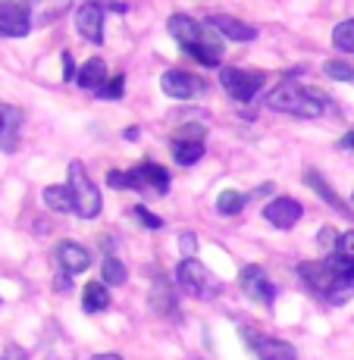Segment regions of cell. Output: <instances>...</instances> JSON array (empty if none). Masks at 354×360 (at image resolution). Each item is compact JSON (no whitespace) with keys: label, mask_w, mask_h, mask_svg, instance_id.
Segmentation results:
<instances>
[{"label":"cell","mask_w":354,"mask_h":360,"mask_svg":"<svg viewBox=\"0 0 354 360\" xmlns=\"http://www.w3.org/2000/svg\"><path fill=\"white\" fill-rule=\"evenodd\" d=\"M298 276L304 285L326 304H345L354 295V263H345L339 257L329 260H308L298 266Z\"/></svg>","instance_id":"6da1fadb"},{"label":"cell","mask_w":354,"mask_h":360,"mask_svg":"<svg viewBox=\"0 0 354 360\" xmlns=\"http://www.w3.org/2000/svg\"><path fill=\"white\" fill-rule=\"evenodd\" d=\"M172 38L182 44V51L194 57L201 66H220V57H223V38L210 34L204 25H198L191 16L185 13H172L170 22H166Z\"/></svg>","instance_id":"7a4b0ae2"},{"label":"cell","mask_w":354,"mask_h":360,"mask_svg":"<svg viewBox=\"0 0 354 360\" xmlns=\"http://www.w3.org/2000/svg\"><path fill=\"white\" fill-rule=\"evenodd\" d=\"M267 107L276 110V113H291V116H301V120H314V116H323L326 101L320 98V91H317V88L279 85L267 98Z\"/></svg>","instance_id":"3957f363"},{"label":"cell","mask_w":354,"mask_h":360,"mask_svg":"<svg viewBox=\"0 0 354 360\" xmlns=\"http://www.w3.org/2000/svg\"><path fill=\"white\" fill-rule=\"evenodd\" d=\"M107 182L113 188H132V191H144V195H166L170 191V176L160 163H138L129 172H107Z\"/></svg>","instance_id":"277c9868"},{"label":"cell","mask_w":354,"mask_h":360,"mask_svg":"<svg viewBox=\"0 0 354 360\" xmlns=\"http://www.w3.org/2000/svg\"><path fill=\"white\" fill-rule=\"evenodd\" d=\"M69 195H72V210L79 213L82 219H94L101 213L103 200H101V191L94 188V182L88 179L85 166L79 160L69 163Z\"/></svg>","instance_id":"5b68a950"},{"label":"cell","mask_w":354,"mask_h":360,"mask_svg":"<svg viewBox=\"0 0 354 360\" xmlns=\"http://www.w3.org/2000/svg\"><path fill=\"white\" fill-rule=\"evenodd\" d=\"M176 279H179V285H182L189 295H194V297H204V301L217 297V292H220L217 276H213L207 266H201L198 260H191V257H185L182 263H179Z\"/></svg>","instance_id":"8992f818"},{"label":"cell","mask_w":354,"mask_h":360,"mask_svg":"<svg viewBox=\"0 0 354 360\" xmlns=\"http://www.w3.org/2000/svg\"><path fill=\"white\" fill-rule=\"evenodd\" d=\"M220 85L229 91V98H235L239 103L254 101V94L267 85V75L263 72H248L239 66H223L220 69Z\"/></svg>","instance_id":"52a82bcc"},{"label":"cell","mask_w":354,"mask_h":360,"mask_svg":"<svg viewBox=\"0 0 354 360\" xmlns=\"http://www.w3.org/2000/svg\"><path fill=\"white\" fill-rule=\"evenodd\" d=\"M32 32V10L16 0H0V38H25Z\"/></svg>","instance_id":"ba28073f"},{"label":"cell","mask_w":354,"mask_h":360,"mask_svg":"<svg viewBox=\"0 0 354 360\" xmlns=\"http://www.w3.org/2000/svg\"><path fill=\"white\" fill-rule=\"evenodd\" d=\"M160 85H163V94H170V98H176V101H191L207 91V82H201L198 75H191V72H182V69L163 72Z\"/></svg>","instance_id":"9c48e42d"},{"label":"cell","mask_w":354,"mask_h":360,"mask_svg":"<svg viewBox=\"0 0 354 360\" xmlns=\"http://www.w3.org/2000/svg\"><path fill=\"white\" fill-rule=\"evenodd\" d=\"M75 29L88 44H103V6L97 0H85L75 10Z\"/></svg>","instance_id":"30bf717a"},{"label":"cell","mask_w":354,"mask_h":360,"mask_svg":"<svg viewBox=\"0 0 354 360\" xmlns=\"http://www.w3.org/2000/svg\"><path fill=\"white\" fill-rule=\"evenodd\" d=\"M239 282H241V292H245L248 297H254V301L267 304V307L276 301V288H273V282H270V279H267V273H263L260 266H254V263L241 266Z\"/></svg>","instance_id":"8fae6325"},{"label":"cell","mask_w":354,"mask_h":360,"mask_svg":"<svg viewBox=\"0 0 354 360\" xmlns=\"http://www.w3.org/2000/svg\"><path fill=\"white\" fill-rule=\"evenodd\" d=\"M241 335L248 338V348L258 351V360H298V351L282 338H267L248 329H241Z\"/></svg>","instance_id":"7c38bea8"},{"label":"cell","mask_w":354,"mask_h":360,"mask_svg":"<svg viewBox=\"0 0 354 360\" xmlns=\"http://www.w3.org/2000/svg\"><path fill=\"white\" fill-rule=\"evenodd\" d=\"M210 29L220 32V38L226 41H239V44H248V41L258 38V29L248 22H241V19L235 16H223V13H217V16H210Z\"/></svg>","instance_id":"4fadbf2b"},{"label":"cell","mask_w":354,"mask_h":360,"mask_svg":"<svg viewBox=\"0 0 354 360\" xmlns=\"http://www.w3.org/2000/svg\"><path fill=\"white\" fill-rule=\"evenodd\" d=\"M301 213L304 210H301V204H298L295 198H276L273 204H267L263 217H267L276 229H291V226L301 219Z\"/></svg>","instance_id":"5bb4252c"},{"label":"cell","mask_w":354,"mask_h":360,"mask_svg":"<svg viewBox=\"0 0 354 360\" xmlns=\"http://www.w3.org/2000/svg\"><path fill=\"white\" fill-rule=\"evenodd\" d=\"M57 260H60V266H63L69 276L85 273V269L91 266V254H88L82 245H75V241H60L57 245Z\"/></svg>","instance_id":"9a60e30c"},{"label":"cell","mask_w":354,"mask_h":360,"mask_svg":"<svg viewBox=\"0 0 354 360\" xmlns=\"http://www.w3.org/2000/svg\"><path fill=\"white\" fill-rule=\"evenodd\" d=\"M79 82L82 88H88V91H94V94H101L103 91V82H107V63L103 60H88L85 66H82V72H79Z\"/></svg>","instance_id":"2e32d148"},{"label":"cell","mask_w":354,"mask_h":360,"mask_svg":"<svg viewBox=\"0 0 354 360\" xmlns=\"http://www.w3.org/2000/svg\"><path fill=\"white\" fill-rule=\"evenodd\" d=\"M172 157L179 166H191L204 157V141L201 138H176L172 141Z\"/></svg>","instance_id":"e0dca14e"},{"label":"cell","mask_w":354,"mask_h":360,"mask_svg":"<svg viewBox=\"0 0 354 360\" xmlns=\"http://www.w3.org/2000/svg\"><path fill=\"white\" fill-rule=\"evenodd\" d=\"M82 307L85 314H101V310L110 307V292L103 282H88L85 292H82Z\"/></svg>","instance_id":"ac0fdd59"},{"label":"cell","mask_w":354,"mask_h":360,"mask_svg":"<svg viewBox=\"0 0 354 360\" xmlns=\"http://www.w3.org/2000/svg\"><path fill=\"white\" fill-rule=\"evenodd\" d=\"M69 6H72V0H38V4H34V16H38V25H51L53 19L63 16Z\"/></svg>","instance_id":"d6986e66"},{"label":"cell","mask_w":354,"mask_h":360,"mask_svg":"<svg viewBox=\"0 0 354 360\" xmlns=\"http://www.w3.org/2000/svg\"><path fill=\"white\" fill-rule=\"evenodd\" d=\"M44 204L57 213L72 210V195H69V185H47L44 188Z\"/></svg>","instance_id":"ffe728a7"},{"label":"cell","mask_w":354,"mask_h":360,"mask_svg":"<svg viewBox=\"0 0 354 360\" xmlns=\"http://www.w3.org/2000/svg\"><path fill=\"white\" fill-rule=\"evenodd\" d=\"M308 185H310V188H317V195H320V198L326 200V204L332 207V210H339V213H348V204H345V200L339 198L336 191H332L329 185H326L323 179L317 176V172H308Z\"/></svg>","instance_id":"44dd1931"},{"label":"cell","mask_w":354,"mask_h":360,"mask_svg":"<svg viewBox=\"0 0 354 360\" xmlns=\"http://www.w3.org/2000/svg\"><path fill=\"white\" fill-rule=\"evenodd\" d=\"M217 210L223 213V217H239L241 210H245V198L239 195V191H223V195L217 198Z\"/></svg>","instance_id":"7402d4cb"},{"label":"cell","mask_w":354,"mask_h":360,"mask_svg":"<svg viewBox=\"0 0 354 360\" xmlns=\"http://www.w3.org/2000/svg\"><path fill=\"white\" fill-rule=\"evenodd\" d=\"M332 44H336L342 53H354V19L336 25V32H332Z\"/></svg>","instance_id":"603a6c76"},{"label":"cell","mask_w":354,"mask_h":360,"mask_svg":"<svg viewBox=\"0 0 354 360\" xmlns=\"http://www.w3.org/2000/svg\"><path fill=\"white\" fill-rule=\"evenodd\" d=\"M4 113H6V126H4V135H0V141H4L6 150H13V148H16V135H19V110L4 107Z\"/></svg>","instance_id":"cb8c5ba5"},{"label":"cell","mask_w":354,"mask_h":360,"mask_svg":"<svg viewBox=\"0 0 354 360\" xmlns=\"http://www.w3.org/2000/svg\"><path fill=\"white\" fill-rule=\"evenodd\" d=\"M101 273H103V282H107V285H122V282H126V266H122L120 260L116 257H107L103 260V266H101Z\"/></svg>","instance_id":"d4e9b609"},{"label":"cell","mask_w":354,"mask_h":360,"mask_svg":"<svg viewBox=\"0 0 354 360\" xmlns=\"http://www.w3.org/2000/svg\"><path fill=\"white\" fill-rule=\"evenodd\" d=\"M323 72L329 75V79H336V82H351L354 79V69L348 63H339V60H329V63L323 66Z\"/></svg>","instance_id":"484cf974"},{"label":"cell","mask_w":354,"mask_h":360,"mask_svg":"<svg viewBox=\"0 0 354 360\" xmlns=\"http://www.w3.org/2000/svg\"><path fill=\"white\" fill-rule=\"evenodd\" d=\"M336 257L345 260V263H354V232L339 235V241H336Z\"/></svg>","instance_id":"4316f807"},{"label":"cell","mask_w":354,"mask_h":360,"mask_svg":"<svg viewBox=\"0 0 354 360\" xmlns=\"http://www.w3.org/2000/svg\"><path fill=\"white\" fill-rule=\"evenodd\" d=\"M122 88H126V75H113L110 85H103V91L97 98H107V101H120L122 98Z\"/></svg>","instance_id":"83f0119b"},{"label":"cell","mask_w":354,"mask_h":360,"mask_svg":"<svg viewBox=\"0 0 354 360\" xmlns=\"http://www.w3.org/2000/svg\"><path fill=\"white\" fill-rule=\"evenodd\" d=\"M132 213H135V217L141 219V226H148V229H160V226H163V219H160V217H154V213H151L148 207H135Z\"/></svg>","instance_id":"f1b7e54d"},{"label":"cell","mask_w":354,"mask_h":360,"mask_svg":"<svg viewBox=\"0 0 354 360\" xmlns=\"http://www.w3.org/2000/svg\"><path fill=\"white\" fill-rule=\"evenodd\" d=\"M0 360H29V354H25V348H19V345H6V348H4V357H0Z\"/></svg>","instance_id":"f546056e"},{"label":"cell","mask_w":354,"mask_h":360,"mask_svg":"<svg viewBox=\"0 0 354 360\" xmlns=\"http://www.w3.org/2000/svg\"><path fill=\"white\" fill-rule=\"evenodd\" d=\"M317 238H320V245H323V248H336L339 235H336V229H332V226H323V229H320V235H317Z\"/></svg>","instance_id":"4dcf8cb0"},{"label":"cell","mask_w":354,"mask_h":360,"mask_svg":"<svg viewBox=\"0 0 354 360\" xmlns=\"http://www.w3.org/2000/svg\"><path fill=\"white\" fill-rule=\"evenodd\" d=\"M179 248H182V254H189V257H191L194 248H198V238H194L191 232H185V235H182V241H179Z\"/></svg>","instance_id":"1f68e13d"},{"label":"cell","mask_w":354,"mask_h":360,"mask_svg":"<svg viewBox=\"0 0 354 360\" xmlns=\"http://www.w3.org/2000/svg\"><path fill=\"white\" fill-rule=\"evenodd\" d=\"M63 79L66 82L79 79V75H75V69H72V53H69V51H63Z\"/></svg>","instance_id":"d6a6232c"},{"label":"cell","mask_w":354,"mask_h":360,"mask_svg":"<svg viewBox=\"0 0 354 360\" xmlns=\"http://www.w3.org/2000/svg\"><path fill=\"white\" fill-rule=\"evenodd\" d=\"M339 148H342V150H354V131H348V135L339 141Z\"/></svg>","instance_id":"836d02e7"},{"label":"cell","mask_w":354,"mask_h":360,"mask_svg":"<svg viewBox=\"0 0 354 360\" xmlns=\"http://www.w3.org/2000/svg\"><path fill=\"white\" fill-rule=\"evenodd\" d=\"M91 360H122L120 354H97V357H91Z\"/></svg>","instance_id":"e575fe53"},{"label":"cell","mask_w":354,"mask_h":360,"mask_svg":"<svg viewBox=\"0 0 354 360\" xmlns=\"http://www.w3.org/2000/svg\"><path fill=\"white\" fill-rule=\"evenodd\" d=\"M4 126H6V113H4V107H0V135H4Z\"/></svg>","instance_id":"d590c367"}]
</instances>
